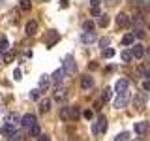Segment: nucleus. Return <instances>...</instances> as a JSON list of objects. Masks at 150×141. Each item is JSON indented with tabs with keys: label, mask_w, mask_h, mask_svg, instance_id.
Listing matches in <instances>:
<instances>
[{
	"label": "nucleus",
	"mask_w": 150,
	"mask_h": 141,
	"mask_svg": "<svg viewBox=\"0 0 150 141\" xmlns=\"http://www.w3.org/2000/svg\"><path fill=\"white\" fill-rule=\"evenodd\" d=\"M107 130V119H105V117H100V119H98L96 122H94V124H92V132H94V134H103V132H105Z\"/></svg>",
	"instance_id": "f257e3e1"
},
{
	"label": "nucleus",
	"mask_w": 150,
	"mask_h": 141,
	"mask_svg": "<svg viewBox=\"0 0 150 141\" xmlns=\"http://www.w3.org/2000/svg\"><path fill=\"white\" fill-rule=\"evenodd\" d=\"M128 102H129V92L126 90V92H122V94H118V96H116L115 107H116V109H122V107L128 105Z\"/></svg>",
	"instance_id": "f03ea898"
},
{
	"label": "nucleus",
	"mask_w": 150,
	"mask_h": 141,
	"mask_svg": "<svg viewBox=\"0 0 150 141\" xmlns=\"http://www.w3.org/2000/svg\"><path fill=\"white\" fill-rule=\"evenodd\" d=\"M62 68L66 70V73H75V68H77V64H75V58H73V56L71 55H68V56H66V60H64V66H62Z\"/></svg>",
	"instance_id": "7ed1b4c3"
},
{
	"label": "nucleus",
	"mask_w": 150,
	"mask_h": 141,
	"mask_svg": "<svg viewBox=\"0 0 150 141\" xmlns=\"http://www.w3.org/2000/svg\"><path fill=\"white\" fill-rule=\"evenodd\" d=\"M66 75H68V73H66V70H64V68H58L56 72L51 73V81H53L54 85H60V83L64 81V77H66Z\"/></svg>",
	"instance_id": "20e7f679"
},
{
	"label": "nucleus",
	"mask_w": 150,
	"mask_h": 141,
	"mask_svg": "<svg viewBox=\"0 0 150 141\" xmlns=\"http://www.w3.org/2000/svg\"><path fill=\"white\" fill-rule=\"evenodd\" d=\"M21 124L25 126V128H32V126L36 124V115H32V113L23 115V117H21Z\"/></svg>",
	"instance_id": "39448f33"
},
{
	"label": "nucleus",
	"mask_w": 150,
	"mask_h": 141,
	"mask_svg": "<svg viewBox=\"0 0 150 141\" xmlns=\"http://www.w3.org/2000/svg\"><path fill=\"white\" fill-rule=\"evenodd\" d=\"M79 85H81L83 90H90V88L94 87V77H90V75H83L81 81H79Z\"/></svg>",
	"instance_id": "423d86ee"
},
{
	"label": "nucleus",
	"mask_w": 150,
	"mask_h": 141,
	"mask_svg": "<svg viewBox=\"0 0 150 141\" xmlns=\"http://www.w3.org/2000/svg\"><path fill=\"white\" fill-rule=\"evenodd\" d=\"M131 55H133L135 58H143V56H144V45L133 43V47H131Z\"/></svg>",
	"instance_id": "0eeeda50"
},
{
	"label": "nucleus",
	"mask_w": 150,
	"mask_h": 141,
	"mask_svg": "<svg viewBox=\"0 0 150 141\" xmlns=\"http://www.w3.org/2000/svg\"><path fill=\"white\" fill-rule=\"evenodd\" d=\"M0 132H2V135H4V137H11V135L13 134H15V126H11V124H6V122H4V126H2V130H0Z\"/></svg>",
	"instance_id": "6e6552de"
},
{
	"label": "nucleus",
	"mask_w": 150,
	"mask_h": 141,
	"mask_svg": "<svg viewBox=\"0 0 150 141\" xmlns=\"http://www.w3.org/2000/svg\"><path fill=\"white\" fill-rule=\"evenodd\" d=\"M116 23H118V26H129L131 25V19H129V15H126V13H118Z\"/></svg>",
	"instance_id": "1a4fd4ad"
},
{
	"label": "nucleus",
	"mask_w": 150,
	"mask_h": 141,
	"mask_svg": "<svg viewBox=\"0 0 150 141\" xmlns=\"http://www.w3.org/2000/svg\"><path fill=\"white\" fill-rule=\"evenodd\" d=\"M81 41L83 43H94V41H96V32H83Z\"/></svg>",
	"instance_id": "9d476101"
},
{
	"label": "nucleus",
	"mask_w": 150,
	"mask_h": 141,
	"mask_svg": "<svg viewBox=\"0 0 150 141\" xmlns=\"http://www.w3.org/2000/svg\"><path fill=\"white\" fill-rule=\"evenodd\" d=\"M135 132H137V134H144V132H148V128H150V124L146 120H141V122H135Z\"/></svg>",
	"instance_id": "9b49d317"
},
{
	"label": "nucleus",
	"mask_w": 150,
	"mask_h": 141,
	"mask_svg": "<svg viewBox=\"0 0 150 141\" xmlns=\"http://www.w3.org/2000/svg\"><path fill=\"white\" fill-rule=\"evenodd\" d=\"M128 87H129V81H128V79H120V81L116 83L115 90L118 92V94H122V92H126V90H128Z\"/></svg>",
	"instance_id": "f8f14e48"
},
{
	"label": "nucleus",
	"mask_w": 150,
	"mask_h": 141,
	"mask_svg": "<svg viewBox=\"0 0 150 141\" xmlns=\"http://www.w3.org/2000/svg\"><path fill=\"white\" fill-rule=\"evenodd\" d=\"M36 30H38V23H36V21H28L26 26H25V32H26L28 36H34Z\"/></svg>",
	"instance_id": "ddd939ff"
},
{
	"label": "nucleus",
	"mask_w": 150,
	"mask_h": 141,
	"mask_svg": "<svg viewBox=\"0 0 150 141\" xmlns=\"http://www.w3.org/2000/svg\"><path fill=\"white\" fill-rule=\"evenodd\" d=\"M49 111H51V100L49 98L40 100V113H49Z\"/></svg>",
	"instance_id": "4468645a"
},
{
	"label": "nucleus",
	"mask_w": 150,
	"mask_h": 141,
	"mask_svg": "<svg viewBox=\"0 0 150 141\" xmlns=\"http://www.w3.org/2000/svg\"><path fill=\"white\" fill-rule=\"evenodd\" d=\"M17 122H21V119H19V115H17V113H9V115L6 117V124H11V126H15Z\"/></svg>",
	"instance_id": "2eb2a0df"
},
{
	"label": "nucleus",
	"mask_w": 150,
	"mask_h": 141,
	"mask_svg": "<svg viewBox=\"0 0 150 141\" xmlns=\"http://www.w3.org/2000/svg\"><path fill=\"white\" fill-rule=\"evenodd\" d=\"M66 96H68V90H66V88H62V87H60V88H56V90H54V100L62 102Z\"/></svg>",
	"instance_id": "dca6fc26"
},
{
	"label": "nucleus",
	"mask_w": 150,
	"mask_h": 141,
	"mask_svg": "<svg viewBox=\"0 0 150 141\" xmlns=\"http://www.w3.org/2000/svg\"><path fill=\"white\" fill-rule=\"evenodd\" d=\"M60 119L62 120H71V109H69V107H62V109H60Z\"/></svg>",
	"instance_id": "f3484780"
},
{
	"label": "nucleus",
	"mask_w": 150,
	"mask_h": 141,
	"mask_svg": "<svg viewBox=\"0 0 150 141\" xmlns=\"http://www.w3.org/2000/svg\"><path fill=\"white\" fill-rule=\"evenodd\" d=\"M90 15L92 17H101V11H100V2H94L90 6Z\"/></svg>",
	"instance_id": "a211bd4d"
},
{
	"label": "nucleus",
	"mask_w": 150,
	"mask_h": 141,
	"mask_svg": "<svg viewBox=\"0 0 150 141\" xmlns=\"http://www.w3.org/2000/svg\"><path fill=\"white\" fill-rule=\"evenodd\" d=\"M135 43V34H126L122 38V45H133Z\"/></svg>",
	"instance_id": "6ab92c4d"
},
{
	"label": "nucleus",
	"mask_w": 150,
	"mask_h": 141,
	"mask_svg": "<svg viewBox=\"0 0 150 141\" xmlns=\"http://www.w3.org/2000/svg\"><path fill=\"white\" fill-rule=\"evenodd\" d=\"M120 58H122V62H124V64H128V62H131L133 55H131V51H122V53H120Z\"/></svg>",
	"instance_id": "aec40b11"
},
{
	"label": "nucleus",
	"mask_w": 150,
	"mask_h": 141,
	"mask_svg": "<svg viewBox=\"0 0 150 141\" xmlns=\"http://www.w3.org/2000/svg\"><path fill=\"white\" fill-rule=\"evenodd\" d=\"M56 41H58V34H56V32L53 30V32H51V36L47 38V47H53Z\"/></svg>",
	"instance_id": "412c9836"
},
{
	"label": "nucleus",
	"mask_w": 150,
	"mask_h": 141,
	"mask_svg": "<svg viewBox=\"0 0 150 141\" xmlns=\"http://www.w3.org/2000/svg\"><path fill=\"white\" fill-rule=\"evenodd\" d=\"M8 45H9V41H8V38H0V53H8Z\"/></svg>",
	"instance_id": "4be33fe9"
},
{
	"label": "nucleus",
	"mask_w": 150,
	"mask_h": 141,
	"mask_svg": "<svg viewBox=\"0 0 150 141\" xmlns=\"http://www.w3.org/2000/svg\"><path fill=\"white\" fill-rule=\"evenodd\" d=\"M13 58H15V53H13V51H8V53H4V64L13 62Z\"/></svg>",
	"instance_id": "5701e85b"
},
{
	"label": "nucleus",
	"mask_w": 150,
	"mask_h": 141,
	"mask_svg": "<svg viewBox=\"0 0 150 141\" xmlns=\"http://www.w3.org/2000/svg\"><path fill=\"white\" fill-rule=\"evenodd\" d=\"M111 96H112V90H111L109 87H107L105 90H103V94H101V100H103V102H109V100H111Z\"/></svg>",
	"instance_id": "b1692460"
},
{
	"label": "nucleus",
	"mask_w": 150,
	"mask_h": 141,
	"mask_svg": "<svg viewBox=\"0 0 150 141\" xmlns=\"http://www.w3.org/2000/svg\"><path fill=\"white\" fill-rule=\"evenodd\" d=\"M28 130H30V135H32V137H40V135H41L40 126H38V124H34L32 128H28Z\"/></svg>",
	"instance_id": "393cba45"
},
{
	"label": "nucleus",
	"mask_w": 150,
	"mask_h": 141,
	"mask_svg": "<svg viewBox=\"0 0 150 141\" xmlns=\"http://www.w3.org/2000/svg\"><path fill=\"white\" fill-rule=\"evenodd\" d=\"M115 141H129V134L128 132H122V134H118L115 137Z\"/></svg>",
	"instance_id": "a878e982"
},
{
	"label": "nucleus",
	"mask_w": 150,
	"mask_h": 141,
	"mask_svg": "<svg viewBox=\"0 0 150 141\" xmlns=\"http://www.w3.org/2000/svg\"><path fill=\"white\" fill-rule=\"evenodd\" d=\"M83 28H84V32H94V23L92 21L83 23Z\"/></svg>",
	"instance_id": "bb28decb"
},
{
	"label": "nucleus",
	"mask_w": 150,
	"mask_h": 141,
	"mask_svg": "<svg viewBox=\"0 0 150 141\" xmlns=\"http://www.w3.org/2000/svg\"><path fill=\"white\" fill-rule=\"evenodd\" d=\"M98 25H100V26H107V25H109V17L101 13V17H100V21H98Z\"/></svg>",
	"instance_id": "cd10ccee"
},
{
	"label": "nucleus",
	"mask_w": 150,
	"mask_h": 141,
	"mask_svg": "<svg viewBox=\"0 0 150 141\" xmlns=\"http://www.w3.org/2000/svg\"><path fill=\"white\" fill-rule=\"evenodd\" d=\"M144 100H146V96H144V94H141V96L135 98V103H137L139 107H143V105H144Z\"/></svg>",
	"instance_id": "c85d7f7f"
},
{
	"label": "nucleus",
	"mask_w": 150,
	"mask_h": 141,
	"mask_svg": "<svg viewBox=\"0 0 150 141\" xmlns=\"http://www.w3.org/2000/svg\"><path fill=\"white\" fill-rule=\"evenodd\" d=\"M8 141H23V134H19V132H15V134L11 135Z\"/></svg>",
	"instance_id": "c756f323"
},
{
	"label": "nucleus",
	"mask_w": 150,
	"mask_h": 141,
	"mask_svg": "<svg viewBox=\"0 0 150 141\" xmlns=\"http://www.w3.org/2000/svg\"><path fill=\"white\" fill-rule=\"evenodd\" d=\"M49 77H51V75H41V77H40V87H45V85L49 83Z\"/></svg>",
	"instance_id": "7c9ffc66"
},
{
	"label": "nucleus",
	"mask_w": 150,
	"mask_h": 141,
	"mask_svg": "<svg viewBox=\"0 0 150 141\" xmlns=\"http://www.w3.org/2000/svg\"><path fill=\"white\" fill-rule=\"evenodd\" d=\"M30 98H32V100H40V88H34V90H30Z\"/></svg>",
	"instance_id": "2f4dec72"
},
{
	"label": "nucleus",
	"mask_w": 150,
	"mask_h": 141,
	"mask_svg": "<svg viewBox=\"0 0 150 141\" xmlns=\"http://www.w3.org/2000/svg\"><path fill=\"white\" fill-rule=\"evenodd\" d=\"M69 109H71V119H79V109H77V105H71Z\"/></svg>",
	"instance_id": "473e14b6"
},
{
	"label": "nucleus",
	"mask_w": 150,
	"mask_h": 141,
	"mask_svg": "<svg viewBox=\"0 0 150 141\" xmlns=\"http://www.w3.org/2000/svg\"><path fill=\"white\" fill-rule=\"evenodd\" d=\"M103 56H105V58H111V56H115V49H105V51H103Z\"/></svg>",
	"instance_id": "72a5a7b5"
},
{
	"label": "nucleus",
	"mask_w": 150,
	"mask_h": 141,
	"mask_svg": "<svg viewBox=\"0 0 150 141\" xmlns=\"http://www.w3.org/2000/svg\"><path fill=\"white\" fill-rule=\"evenodd\" d=\"M21 77H23V72H21V70H15V72H13V79H15V81H21Z\"/></svg>",
	"instance_id": "f704fd0d"
},
{
	"label": "nucleus",
	"mask_w": 150,
	"mask_h": 141,
	"mask_svg": "<svg viewBox=\"0 0 150 141\" xmlns=\"http://www.w3.org/2000/svg\"><path fill=\"white\" fill-rule=\"evenodd\" d=\"M107 45H109V38H101V40H100V47H103V51H105Z\"/></svg>",
	"instance_id": "c9c22d12"
},
{
	"label": "nucleus",
	"mask_w": 150,
	"mask_h": 141,
	"mask_svg": "<svg viewBox=\"0 0 150 141\" xmlns=\"http://www.w3.org/2000/svg\"><path fill=\"white\" fill-rule=\"evenodd\" d=\"M21 8H23V9H25V11H28V9H30V8H32V4H30V2H28V0H25V2H21Z\"/></svg>",
	"instance_id": "e433bc0d"
},
{
	"label": "nucleus",
	"mask_w": 150,
	"mask_h": 141,
	"mask_svg": "<svg viewBox=\"0 0 150 141\" xmlns=\"http://www.w3.org/2000/svg\"><path fill=\"white\" fill-rule=\"evenodd\" d=\"M83 117H84V119H88V120H90V119H92V111H90V109H86V111L83 113Z\"/></svg>",
	"instance_id": "4c0bfd02"
},
{
	"label": "nucleus",
	"mask_w": 150,
	"mask_h": 141,
	"mask_svg": "<svg viewBox=\"0 0 150 141\" xmlns=\"http://www.w3.org/2000/svg\"><path fill=\"white\" fill-rule=\"evenodd\" d=\"M143 36H144L143 28H137V30H135V38H143Z\"/></svg>",
	"instance_id": "58836bf2"
},
{
	"label": "nucleus",
	"mask_w": 150,
	"mask_h": 141,
	"mask_svg": "<svg viewBox=\"0 0 150 141\" xmlns=\"http://www.w3.org/2000/svg\"><path fill=\"white\" fill-rule=\"evenodd\" d=\"M38 141H51V139H49V135H43V134H41L40 137H38Z\"/></svg>",
	"instance_id": "ea45409f"
},
{
	"label": "nucleus",
	"mask_w": 150,
	"mask_h": 141,
	"mask_svg": "<svg viewBox=\"0 0 150 141\" xmlns=\"http://www.w3.org/2000/svg\"><path fill=\"white\" fill-rule=\"evenodd\" d=\"M143 88H144V90H150V81H144L143 83Z\"/></svg>",
	"instance_id": "a19ab883"
},
{
	"label": "nucleus",
	"mask_w": 150,
	"mask_h": 141,
	"mask_svg": "<svg viewBox=\"0 0 150 141\" xmlns=\"http://www.w3.org/2000/svg\"><path fill=\"white\" fill-rule=\"evenodd\" d=\"M146 77H148V79H150V70H148V72H146Z\"/></svg>",
	"instance_id": "79ce46f5"
},
{
	"label": "nucleus",
	"mask_w": 150,
	"mask_h": 141,
	"mask_svg": "<svg viewBox=\"0 0 150 141\" xmlns=\"http://www.w3.org/2000/svg\"><path fill=\"white\" fill-rule=\"evenodd\" d=\"M148 56H150V49H148Z\"/></svg>",
	"instance_id": "37998d69"
}]
</instances>
